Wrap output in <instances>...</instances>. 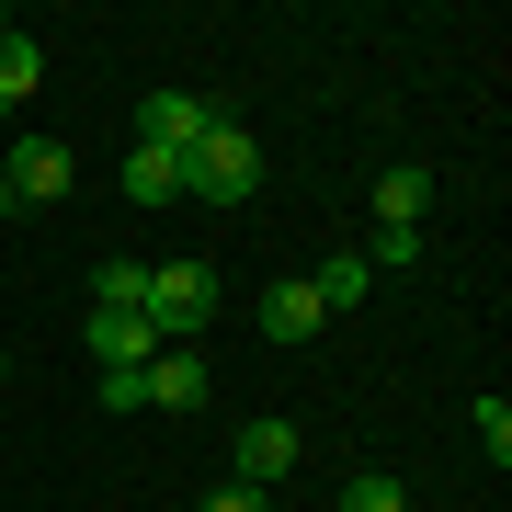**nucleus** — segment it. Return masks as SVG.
<instances>
[{"label": "nucleus", "instance_id": "f257e3e1", "mask_svg": "<svg viewBox=\"0 0 512 512\" xmlns=\"http://www.w3.org/2000/svg\"><path fill=\"white\" fill-rule=\"evenodd\" d=\"M251 183H262V137H251V126H228V114H217V126H205V137L183 148V194H194V205H217V217H228V205H251Z\"/></svg>", "mask_w": 512, "mask_h": 512}, {"label": "nucleus", "instance_id": "f03ea898", "mask_svg": "<svg viewBox=\"0 0 512 512\" xmlns=\"http://www.w3.org/2000/svg\"><path fill=\"white\" fill-rule=\"evenodd\" d=\"M205 319H217V262H148V330L194 342Z\"/></svg>", "mask_w": 512, "mask_h": 512}, {"label": "nucleus", "instance_id": "7ed1b4c3", "mask_svg": "<svg viewBox=\"0 0 512 512\" xmlns=\"http://www.w3.org/2000/svg\"><path fill=\"white\" fill-rule=\"evenodd\" d=\"M0 183H12V205H57V194L80 183V160H69V148H57V137L12 126V160H0Z\"/></svg>", "mask_w": 512, "mask_h": 512}, {"label": "nucleus", "instance_id": "20e7f679", "mask_svg": "<svg viewBox=\"0 0 512 512\" xmlns=\"http://www.w3.org/2000/svg\"><path fill=\"white\" fill-rule=\"evenodd\" d=\"M205 126H217V103H194V92H148L126 137H137V148H160V160H183V148H194Z\"/></svg>", "mask_w": 512, "mask_h": 512}, {"label": "nucleus", "instance_id": "39448f33", "mask_svg": "<svg viewBox=\"0 0 512 512\" xmlns=\"http://www.w3.org/2000/svg\"><path fill=\"white\" fill-rule=\"evenodd\" d=\"M148 353H160V330L137 308H92V365L103 376H148Z\"/></svg>", "mask_w": 512, "mask_h": 512}, {"label": "nucleus", "instance_id": "423d86ee", "mask_svg": "<svg viewBox=\"0 0 512 512\" xmlns=\"http://www.w3.org/2000/svg\"><path fill=\"white\" fill-rule=\"evenodd\" d=\"M239 490H274V478H296V421H239Z\"/></svg>", "mask_w": 512, "mask_h": 512}, {"label": "nucleus", "instance_id": "0eeeda50", "mask_svg": "<svg viewBox=\"0 0 512 512\" xmlns=\"http://www.w3.org/2000/svg\"><path fill=\"white\" fill-rule=\"evenodd\" d=\"M137 387H148V410H205V353L194 342H160Z\"/></svg>", "mask_w": 512, "mask_h": 512}, {"label": "nucleus", "instance_id": "6e6552de", "mask_svg": "<svg viewBox=\"0 0 512 512\" xmlns=\"http://www.w3.org/2000/svg\"><path fill=\"white\" fill-rule=\"evenodd\" d=\"M421 205H433V171H387V183H376V239H421Z\"/></svg>", "mask_w": 512, "mask_h": 512}, {"label": "nucleus", "instance_id": "1a4fd4ad", "mask_svg": "<svg viewBox=\"0 0 512 512\" xmlns=\"http://www.w3.org/2000/svg\"><path fill=\"white\" fill-rule=\"evenodd\" d=\"M319 319H330V308H319V296H308V274H285L274 296H262V342H308Z\"/></svg>", "mask_w": 512, "mask_h": 512}, {"label": "nucleus", "instance_id": "9d476101", "mask_svg": "<svg viewBox=\"0 0 512 512\" xmlns=\"http://www.w3.org/2000/svg\"><path fill=\"white\" fill-rule=\"evenodd\" d=\"M35 80H46V46H35V35H0V114L35 103Z\"/></svg>", "mask_w": 512, "mask_h": 512}, {"label": "nucleus", "instance_id": "9b49d317", "mask_svg": "<svg viewBox=\"0 0 512 512\" xmlns=\"http://www.w3.org/2000/svg\"><path fill=\"white\" fill-rule=\"evenodd\" d=\"M126 194H137V205H183V160H160V148L126 137Z\"/></svg>", "mask_w": 512, "mask_h": 512}, {"label": "nucleus", "instance_id": "f8f14e48", "mask_svg": "<svg viewBox=\"0 0 512 512\" xmlns=\"http://www.w3.org/2000/svg\"><path fill=\"white\" fill-rule=\"evenodd\" d=\"M365 285H376V262H365V251H342V262H319V274H308V296H319V308H353Z\"/></svg>", "mask_w": 512, "mask_h": 512}, {"label": "nucleus", "instance_id": "ddd939ff", "mask_svg": "<svg viewBox=\"0 0 512 512\" xmlns=\"http://www.w3.org/2000/svg\"><path fill=\"white\" fill-rule=\"evenodd\" d=\"M92 308H137V319H148V262H126V251H114L103 274H92Z\"/></svg>", "mask_w": 512, "mask_h": 512}, {"label": "nucleus", "instance_id": "4468645a", "mask_svg": "<svg viewBox=\"0 0 512 512\" xmlns=\"http://www.w3.org/2000/svg\"><path fill=\"white\" fill-rule=\"evenodd\" d=\"M342 512H410L399 478H342Z\"/></svg>", "mask_w": 512, "mask_h": 512}, {"label": "nucleus", "instance_id": "2eb2a0df", "mask_svg": "<svg viewBox=\"0 0 512 512\" xmlns=\"http://www.w3.org/2000/svg\"><path fill=\"white\" fill-rule=\"evenodd\" d=\"M478 444H490V467L512 456V399H478Z\"/></svg>", "mask_w": 512, "mask_h": 512}, {"label": "nucleus", "instance_id": "dca6fc26", "mask_svg": "<svg viewBox=\"0 0 512 512\" xmlns=\"http://www.w3.org/2000/svg\"><path fill=\"white\" fill-rule=\"evenodd\" d=\"M194 512H274V501H262V490H239V478H228V490H205Z\"/></svg>", "mask_w": 512, "mask_h": 512}, {"label": "nucleus", "instance_id": "f3484780", "mask_svg": "<svg viewBox=\"0 0 512 512\" xmlns=\"http://www.w3.org/2000/svg\"><path fill=\"white\" fill-rule=\"evenodd\" d=\"M0 217H23V205H12V183H0Z\"/></svg>", "mask_w": 512, "mask_h": 512}, {"label": "nucleus", "instance_id": "a211bd4d", "mask_svg": "<svg viewBox=\"0 0 512 512\" xmlns=\"http://www.w3.org/2000/svg\"><path fill=\"white\" fill-rule=\"evenodd\" d=\"M0 376H12V342H0Z\"/></svg>", "mask_w": 512, "mask_h": 512}, {"label": "nucleus", "instance_id": "6ab92c4d", "mask_svg": "<svg viewBox=\"0 0 512 512\" xmlns=\"http://www.w3.org/2000/svg\"><path fill=\"white\" fill-rule=\"evenodd\" d=\"M0 35H12V12H0Z\"/></svg>", "mask_w": 512, "mask_h": 512}]
</instances>
